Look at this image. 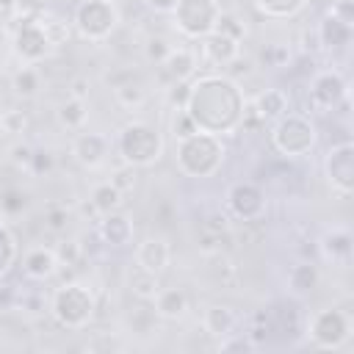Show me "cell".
Here are the masks:
<instances>
[{
	"label": "cell",
	"instance_id": "43",
	"mask_svg": "<svg viewBox=\"0 0 354 354\" xmlns=\"http://www.w3.org/2000/svg\"><path fill=\"white\" fill-rule=\"evenodd\" d=\"M230 337H232V335H230ZM218 348H221V351H246V348H254V343H252V340H246V337H232V340L221 337Z\"/></svg>",
	"mask_w": 354,
	"mask_h": 354
},
{
	"label": "cell",
	"instance_id": "38",
	"mask_svg": "<svg viewBox=\"0 0 354 354\" xmlns=\"http://www.w3.org/2000/svg\"><path fill=\"white\" fill-rule=\"evenodd\" d=\"M44 224H47V230H53V232L66 230V224H69V210H66L64 205H50V207L44 210Z\"/></svg>",
	"mask_w": 354,
	"mask_h": 354
},
{
	"label": "cell",
	"instance_id": "4",
	"mask_svg": "<svg viewBox=\"0 0 354 354\" xmlns=\"http://www.w3.org/2000/svg\"><path fill=\"white\" fill-rule=\"evenodd\" d=\"M97 299L83 282H64L55 288L50 299V313L64 329H83L94 318Z\"/></svg>",
	"mask_w": 354,
	"mask_h": 354
},
{
	"label": "cell",
	"instance_id": "1",
	"mask_svg": "<svg viewBox=\"0 0 354 354\" xmlns=\"http://www.w3.org/2000/svg\"><path fill=\"white\" fill-rule=\"evenodd\" d=\"M185 111L199 133L230 136L243 122L246 100L241 94V86L230 75H202L191 80Z\"/></svg>",
	"mask_w": 354,
	"mask_h": 354
},
{
	"label": "cell",
	"instance_id": "20",
	"mask_svg": "<svg viewBox=\"0 0 354 354\" xmlns=\"http://www.w3.org/2000/svg\"><path fill=\"white\" fill-rule=\"evenodd\" d=\"M152 307H155L158 318L177 321L188 313V293L183 288H160L158 296L152 299Z\"/></svg>",
	"mask_w": 354,
	"mask_h": 354
},
{
	"label": "cell",
	"instance_id": "22",
	"mask_svg": "<svg viewBox=\"0 0 354 354\" xmlns=\"http://www.w3.org/2000/svg\"><path fill=\"white\" fill-rule=\"evenodd\" d=\"M252 111L263 119V122H277L279 116L288 113V97L282 88H266L254 97L252 102Z\"/></svg>",
	"mask_w": 354,
	"mask_h": 354
},
{
	"label": "cell",
	"instance_id": "28",
	"mask_svg": "<svg viewBox=\"0 0 354 354\" xmlns=\"http://www.w3.org/2000/svg\"><path fill=\"white\" fill-rule=\"evenodd\" d=\"M11 88L22 100H33L41 88V72L36 69V64H22L11 77Z\"/></svg>",
	"mask_w": 354,
	"mask_h": 354
},
{
	"label": "cell",
	"instance_id": "39",
	"mask_svg": "<svg viewBox=\"0 0 354 354\" xmlns=\"http://www.w3.org/2000/svg\"><path fill=\"white\" fill-rule=\"evenodd\" d=\"M171 133H174V138H185V136L196 133L188 111H171Z\"/></svg>",
	"mask_w": 354,
	"mask_h": 354
},
{
	"label": "cell",
	"instance_id": "21",
	"mask_svg": "<svg viewBox=\"0 0 354 354\" xmlns=\"http://www.w3.org/2000/svg\"><path fill=\"white\" fill-rule=\"evenodd\" d=\"M235 324H238L235 313H232L230 307H224V304H210V307L202 313V326H205V332L213 335V337H218V340L235 335Z\"/></svg>",
	"mask_w": 354,
	"mask_h": 354
},
{
	"label": "cell",
	"instance_id": "15",
	"mask_svg": "<svg viewBox=\"0 0 354 354\" xmlns=\"http://www.w3.org/2000/svg\"><path fill=\"white\" fill-rule=\"evenodd\" d=\"M136 263L144 268V271H152V274H163L171 263V246L163 235H149L138 243L136 249Z\"/></svg>",
	"mask_w": 354,
	"mask_h": 354
},
{
	"label": "cell",
	"instance_id": "9",
	"mask_svg": "<svg viewBox=\"0 0 354 354\" xmlns=\"http://www.w3.org/2000/svg\"><path fill=\"white\" fill-rule=\"evenodd\" d=\"M307 332L315 348H340L351 337V318L337 307H324L310 318Z\"/></svg>",
	"mask_w": 354,
	"mask_h": 354
},
{
	"label": "cell",
	"instance_id": "45",
	"mask_svg": "<svg viewBox=\"0 0 354 354\" xmlns=\"http://www.w3.org/2000/svg\"><path fill=\"white\" fill-rule=\"evenodd\" d=\"M30 155H33V149H30L28 144H17V147L11 149V160H14L17 166H28V163H30Z\"/></svg>",
	"mask_w": 354,
	"mask_h": 354
},
{
	"label": "cell",
	"instance_id": "18",
	"mask_svg": "<svg viewBox=\"0 0 354 354\" xmlns=\"http://www.w3.org/2000/svg\"><path fill=\"white\" fill-rule=\"evenodd\" d=\"M58 268L61 266H58V257H55L53 246H30L22 254V271L30 279H50Z\"/></svg>",
	"mask_w": 354,
	"mask_h": 354
},
{
	"label": "cell",
	"instance_id": "42",
	"mask_svg": "<svg viewBox=\"0 0 354 354\" xmlns=\"http://www.w3.org/2000/svg\"><path fill=\"white\" fill-rule=\"evenodd\" d=\"M69 88H72V94H69V97L86 100V97H88L91 83H88V77H86V75H77V77H72V80H69Z\"/></svg>",
	"mask_w": 354,
	"mask_h": 354
},
{
	"label": "cell",
	"instance_id": "49",
	"mask_svg": "<svg viewBox=\"0 0 354 354\" xmlns=\"http://www.w3.org/2000/svg\"><path fill=\"white\" fill-rule=\"evenodd\" d=\"M3 69H6V55H3V50H0V75H3Z\"/></svg>",
	"mask_w": 354,
	"mask_h": 354
},
{
	"label": "cell",
	"instance_id": "24",
	"mask_svg": "<svg viewBox=\"0 0 354 354\" xmlns=\"http://www.w3.org/2000/svg\"><path fill=\"white\" fill-rule=\"evenodd\" d=\"M147 86L133 75V72H127V80H122V83H113V100L122 105V108H127V111H138L144 102H147Z\"/></svg>",
	"mask_w": 354,
	"mask_h": 354
},
{
	"label": "cell",
	"instance_id": "25",
	"mask_svg": "<svg viewBox=\"0 0 354 354\" xmlns=\"http://www.w3.org/2000/svg\"><path fill=\"white\" fill-rule=\"evenodd\" d=\"M321 252L332 263H348V257H351V235H348V230H343V227L329 230L321 238Z\"/></svg>",
	"mask_w": 354,
	"mask_h": 354
},
{
	"label": "cell",
	"instance_id": "41",
	"mask_svg": "<svg viewBox=\"0 0 354 354\" xmlns=\"http://www.w3.org/2000/svg\"><path fill=\"white\" fill-rule=\"evenodd\" d=\"M28 169H30V174H36V177H39V174H47V171L53 169V155L44 152V149H33Z\"/></svg>",
	"mask_w": 354,
	"mask_h": 354
},
{
	"label": "cell",
	"instance_id": "12",
	"mask_svg": "<svg viewBox=\"0 0 354 354\" xmlns=\"http://www.w3.org/2000/svg\"><path fill=\"white\" fill-rule=\"evenodd\" d=\"M227 207L241 221H257L266 210V196L254 183H235L227 191Z\"/></svg>",
	"mask_w": 354,
	"mask_h": 354
},
{
	"label": "cell",
	"instance_id": "8",
	"mask_svg": "<svg viewBox=\"0 0 354 354\" xmlns=\"http://www.w3.org/2000/svg\"><path fill=\"white\" fill-rule=\"evenodd\" d=\"M11 50L14 55L22 61V64H39L50 55L53 50V41L44 30V22L36 19V17H22L17 19L14 25V33H11Z\"/></svg>",
	"mask_w": 354,
	"mask_h": 354
},
{
	"label": "cell",
	"instance_id": "26",
	"mask_svg": "<svg viewBox=\"0 0 354 354\" xmlns=\"http://www.w3.org/2000/svg\"><path fill=\"white\" fill-rule=\"evenodd\" d=\"M55 119L64 130H80L88 119V105L86 100H77V97H66L64 102H58L55 108Z\"/></svg>",
	"mask_w": 354,
	"mask_h": 354
},
{
	"label": "cell",
	"instance_id": "29",
	"mask_svg": "<svg viewBox=\"0 0 354 354\" xmlns=\"http://www.w3.org/2000/svg\"><path fill=\"white\" fill-rule=\"evenodd\" d=\"M127 288H130V293H133L138 301H152V299L158 296V290H160V277L152 274V271H144V268L138 266L136 271H130Z\"/></svg>",
	"mask_w": 354,
	"mask_h": 354
},
{
	"label": "cell",
	"instance_id": "13",
	"mask_svg": "<svg viewBox=\"0 0 354 354\" xmlns=\"http://www.w3.org/2000/svg\"><path fill=\"white\" fill-rule=\"evenodd\" d=\"M111 155V141L102 133H77L72 141V158L83 169H100Z\"/></svg>",
	"mask_w": 354,
	"mask_h": 354
},
{
	"label": "cell",
	"instance_id": "40",
	"mask_svg": "<svg viewBox=\"0 0 354 354\" xmlns=\"http://www.w3.org/2000/svg\"><path fill=\"white\" fill-rule=\"evenodd\" d=\"M111 183L122 191V194H127V191H133V185H136V169L133 166H122V169H116L113 171V177H111Z\"/></svg>",
	"mask_w": 354,
	"mask_h": 354
},
{
	"label": "cell",
	"instance_id": "36",
	"mask_svg": "<svg viewBox=\"0 0 354 354\" xmlns=\"http://www.w3.org/2000/svg\"><path fill=\"white\" fill-rule=\"evenodd\" d=\"M14 257H17V243H14V238H11V232L0 224V277L11 268V263H14Z\"/></svg>",
	"mask_w": 354,
	"mask_h": 354
},
{
	"label": "cell",
	"instance_id": "3",
	"mask_svg": "<svg viewBox=\"0 0 354 354\" xmlns=\"http://www.w3.org/2000/svg\"><path fill=\"white\" fill-rule=\"evenodd\" d=\"M116 149L122 155V163H127L133 169H141V166H152L163 158L166 138L152 122L136 119V122H127L119 130Z\"/></svg>",
	"mask_w": 354,
	"mask_h": 354
},
{
	"label": "cell",
	"instance_id": "44",
	"mask_svg": "<svg viewBox=\"0 0 354 354\" xmlns=\"http://www.w3.org/2000/svg\"><path fill=\"white\" fill-rule=\"evenodd\" d=\"M329 14H335L337 19L348 22V25L354 22V8H351V3H348V0H337V3L332 6V11H329Z\"/></svg>",
	"mask_w": 354,
	"mask_h": 354
},
{
	"label": "cell",
	"instance_id": "46",
	"mask_svg": "<svg viewBox=\"0 0 354 354\" xmlns=\"http://www.w3.org/2000/svg\"><path fill=\"white\" fill-rule=\"evenodd\" d=\"M14 301H17V293H14V288H8V285H0V310H11V307H14Z\"/></svg>",
	"mask_w": 354,
	"mask_h": 354
},
{
	"label": "cell",
	"instance_id": "47",
	"mask_svg": "<svg viewBox=\"0 0 354 354\" xmlns=\"http://www.w3.org/2000/svg\"><path fill=\"white\" fill-rule=\"evenodd\" d=\"M147 6L158 14H171L177 8V0H147Z\"/></svg>",
	"mask_w": 354,
	"mask_h": 354
},
{
	"label": "cell",
	"instance_id": "19",
	"mask_svg": "<svg viewBox=\"0 0 354 354\" xmlns=\"http://www.w3.org/2000/svg\"><path fill=\"white\" fill-rule=\"evenodd\" d=\"M97 232H100V238H102L108 246H124V243H130V238H133V221H130L124 213L113 210V213L100 216Z\"/></svg>",
	"mask_w": 354,
	"mask_h": 354
},
{
	"label": "cell",
	"instance_id": "34",
	"mask_svg": "<svg viewBox=\"0 0 354 354\" xmlns=\"http://www.w3.org/2000/svg\"><path fill=\"white\" fill-rule=\"evenodd\" d=\"M28 127V113L19 111V108H8L0 113V130L8 133V136H17V133H25Z\"/></svg>",
	"mask_w": 354,
	"mask_h": 354
},
{
	"label": "cell",
	"instance_id": "10",
	"mask_svg": "<svg viewBox=\"0 0 354 354\" xmlns=\"http://www.w3.org/2000/svg\"><path fill=\"white\" fill-rule=\"evenodd\" d=\"M324 171H326L329 185L340 196H348L351 194V188H354V147H351L348 138L329 147L326 160H324Z\"/></svg>",
	"mask_w": 354,
	"mask_h": 354
},
{
	"label": "cell",
	"instance_id": "27",
	"mask_svg": "<svg viewBox=\"0 0 354 354\" xmlns=\"http://www.w3.org/2000/svg\"><path fill=\"white\" fill-rule=\"evenodd\" d=\"M321 282V274H318V266L313 263H296L290 271H288V288L296 293V296H307L318 288Z\"/></svg>",
	"mask_w": 354,
	"mask_h": 354
},
{
	"label": "cell",
	"instance_id": "23",
	"mask_svg": "<svg viewBox=\"0 0 354 354\" xmlns=\"http://www.w3.org/2000/svg\"><path fill=\"white\" fill-rule=\"evenodd\" d=\"M122 191L111 183V180H102V183H94L91 185V194H88V207L97 213V216H105V213H113L122 207Z\"/></svg>",
	"mask_w": 354,
	"mask_h": 354
},
{
	"label": "cell",
	"instance_id": "17",
	"mask_svg": "<svg viewBox=\"0 0 354 354\" xmlns=\"http://www.w3.org/2000/svg\"><path fill=\"white\" fill-rule=\"evenodd\" d=\"M315 36H318V41H321L324 50H329V53H343V50L348 47V41H351V25L343 22V19H337L335 14H326V17L318 22Z\"/></svg>",
	"mask_w": 354,
	"mask_h": 354
},
{
	"label": "cell",
	"instance_id": "32",
	"mask_svg": "<svg viewBox=\"0 0 354 354\" xmlns=\"http://www.w3.org/2000/svg\"><path fill=\"white\" fill-rule=\"evenodd\" d=\"M188 97H191V80L169 83V88H166V105H169L171 111H185Z\"/></svg>",
	"mask_w": 354,
	"mask_h": 354
},
{
	"label": "cell",
	"instance_id": "30",
	"mask_svg": "<svg viewBox=\"0 0 354 354\" xmlns=\"http://www.w3.org/2000/svg\"><path fill=\"white\" fill-rule=\"evenodd\" d=\"M254 6L268 19H288V17H296L307 6V0H254Z\"/></svg>",
	"mask_w": 354,
	"mask_h": 354
},
{
	"label": "cell",
	"instance_id": "6",
	"mask_svg": "<svg viewBox=\"0 0 354 354\" xmlns=\"http://www.w3.org/2000/svg\"><path fill=\"white\" fill-rule=\"evenodd\" d=\"M315 124L301 116V113H285L274 122V130H271V144L279 155L285 158H301L307 155L313 147H315Z\"/></svg>",
	"mask_w": 354,
	"mask_h": 354
},
{
	"label": "cell",
	"instance_id": "16",
	"mask_svg": "<svg viewBox=\"0 0 354 354\" xmlns=\"http://www.w3.org/2000/svg\"><path fill=\"white\" fill-rule=\"evenodd\" d=\"M199 47H202V55L199 58L207 61V64H213V66H227V64H232L241 55V41H235V39L218 33V30L207 33Z\"/></svg>",
	"mask_w": 354,
	"mask_h": 354
},
{
	"label": "cell",
	"instance_id": "33",
	"mask_svg": "<svg viewBox=\"0 0 354 354\" xmlns=\"http://www.w3.org/2000/svg\"><path fill=\"white\" fill-rule=\"evenodd\" d=\"M174 44H169V39L166 36H160V33H155V36H149L147 41H144V58L147 61H152V64H163V58L169 55V50H171Z\"/></svg>",
	"mask_w": 354,
	"mask_h": 354
},
{
	"label": "cell",
	"instance_id": "7",
	"mask_svg": "<svg viewBox=\"0 0 354 354\" xmlns=\"http://www.w3.org/2000/svg\"><path fill=\"white\" fill-rule=\"evenodd\" d=\"M221 14L218 0H177V8L171 11L174 28L188 39H205L213 33Z\"/></svg>",
	"mask_w": 354,
	"mask_h": 354
},
{
	"label": "cell",
	"instance_id": "37",
	"mask_svg": "<svg viewBox=\"0 0 354 354\" xmlns=\"http://www.w3.org/2000/svg\"><path fill=\"white\" fill-rule=\"evenodd\" d=\"M83 254V246L75 241V238H66L55 246V257H58V266H75Z\"/></svg>",
	"mask_w": 354,
	"mask_h": 354
},
{
	"label": "cell",
	"instance_id": "14",
	"mask_svg": "<svg viewBox=\"0 0 354 354\" xmlns=\"http://www.w3.org/2000/svg\"><path fill=\"white\" fill-rule=\"evenodd\" d=\"M199 64H202V58H199V53L194 47L177 44V47L169 50V55L163 58L160 69H163V75H166L169 83H177V80H191L196 75Z\"/></svg>",
	"mask_w": 354,
	"mask_h": 354
},
{
	"label": "cell",
	"instance_id": "2",
	"mask_svg": "<svg viewBox=\"0 0 354 354\" xmlns=\"http://www.w3.org/2000/svg\"><path fill=\"white\" fill-rule=\"evenodd\" d=\"M224 155H227V149L221 144V136H210V133H199V130L185 138H177V147H174L177 169L185 177H196V180L213 177L221 169Z\"/></svg>",
	"mask_w": 354,
	"mask_h": 354
},
{
	"label": "cell",
	"instance_id": "11",
	"mask_svg": "<svg viewBox=\"0 0 354 354\" xmlns=\"http://www.w3.org/2000/svg\"><path fill=\"white\" fill-rule=\"evenodd\" d=\"M348 97V83L340 72H318L310 80V102L321 111H332Z\"/></svg>",
	"mask_w": 354,
	"mask_h": 354
},
{
	"label": "cell",
	"instance_id": "35",
	"mask_svg": "<svg viewBox=\"0 0 354 354\" xmlns=\"http://www.w3.org/2000/svg\"><path fill=\"white\" fill-rule=\"evenodd\" d=\"M25 205H28V199H25V194H22L19 188H6V191H0V207H3V213L17 216V213L25 210Z\"/></svg>",
	"mask_w": 354,
	"mask_h": 354
},
{
	"label": "cell",
	"instance_id": "31",
	"mask_svg": "<svg viewBox=\"0 0 354 354\" xmlns=\"http://www.w3.org/2000/svg\"><path fill=\"white\" fill-rule=\"evenodd\" d=\"M213 30H218V33L235 39V41H243V36H246V25H243V19H241L238 14H232V11H221V14H218V22H216Z\"/></svg>",
	"mask_w": 354,
	"mask_h": 354
},
{
	"label": "cell",
	"instance_id": "48",
	"mask_svg": "<svg viewBox=\"0 0 354 354\" xmlns=\"http://www.w3.org/2000/svg\"><path fill=\"white\" fill-rule=\"evenodd\" d=\"M19 6V0H0V14H8V11H14Z\"/></svg>",
	"mask_w": 354,
	"mask_h": 354
},
{
	"label": "cell",
	"instance_id": "5",
	"mask_svg": "<svg viewBox=\"0 0 354 354\" xmlns=\"http://www.w3.org/2000/svg\"><path fill=\"white\" fill-rule=\"evenodd\" d=\"M119 8L113 0H80L75 8V30L86 41H105L119 28Z\"/></svg>",
	"mask_w": 354,
	"mask_h": 354
}]
</instances>
